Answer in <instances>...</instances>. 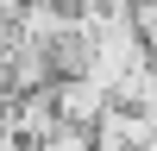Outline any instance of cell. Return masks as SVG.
<instances>
[{"mask_svg":"<svg viewBox=\"0 0 157 151\" xmlns=\"http://www.w3.org/2000/svg\"><path fill=\"white\" fill-rule=\"evenodd\" d=\"M50 101H57V120L63 126H94L113 95L94 82V76H57V82H50Z\"/></svg>","mask_w":157,"mask_h":151,"instance_id":"obj_1","label":"cell"},{"mask_svg":"<svg viewBox=\"0 0 157 151\" xmlns=\"http://www.w3.org/2000/svg\"><path fill=\"white\" fill-rule=\"evenodd\" d=\"M113 101H120V107H132V113H145V120H157V57L138 63V69L113 88Z\"/></svg>","mask_w":157,"mask_h":151,"instance_id":"obj_2","label":"cell"},{"mask_svg":"<svg viewBox=\"0 0 157 151\" xmlns=\"http://www.w3.org/2000/svg\"><path fill=\"white\" fill-rule=\"evenodd\" d=\"M38 151H94V138H88V126H50L44 138H38Z\"/></svg>","mask_w":157,"mask_h":151,"instance_id":"obj_3","label":"cell"},{"mask_svg":"<svg viewBox=\"0 0 157 151\" xmlns=\"http://www.w3.org/2000/svg\"><path fill=\"white\" fill-rule=\"evenodd\" d=\"M132 38L145 57H157V0H132Z\"/></svg>","mask_w":157,"mask_h":151,"instance_id":"obj_4","label":"cell"}]
</instances>
